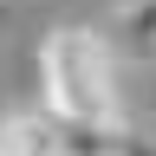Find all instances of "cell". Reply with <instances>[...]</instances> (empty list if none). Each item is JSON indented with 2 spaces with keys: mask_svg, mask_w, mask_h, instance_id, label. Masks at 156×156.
Returning a JSON list of instances; mask_svg holds the SVG:
<instances>
[{
  "mask_svg": "<svg viewBox=\"0 0 156 156\" xmlns=\"http://www.w3.org/2000/svg\"><path fill=\"white\" fill-rule=\"evenodd\" d=\"M111 156H156V136H143V130H117V136H111Z\"/></svg>",
  "mask_w": 156,
  "mask_h": 156,
  "instance_id": "cell-4",
  "label": "cell"
},
{
  "mask_svg": "<svg viewBox=\"0 0 156 156\" xmlns=\"http://www.w3.org/2000/svg\"><path fill=\"white\" fill-rule=\"evenodd\" d=\"M104 46L117 52V65H156V0H117Z\"/></svg>",
  "mask_w": 156,
  "mask_h": 156,
  "instance_id": "cell-2",
  "label": "cell"
},
{
  "mask_svg": "<svg viewBox=\"0 0 156 156\" xmlns=\"http://www.w3.org/2000/svg\"><path fill=\"white\" fill-rule=\"evenodd\" d=\"M0 156H65V136L46 111H13L0 117Z\"/></svg>",
  "mask_w": 156,
  "mask_h": 156,
  "instance_id": "cell-3",
  "label": "cell"
},
{
  "mask_svg": "<svg viewBox=\"0 0 156 156\" xmlns=\"http://www.w3.org/2000/svg\"><path fill=\"white\" fill-rule=\"evenodd\" d=\"M39 85L46 117L78 130H124V78L98 26H52L39 39Z\"/></svg>",
  "mask_w": 156,
  "mask_h": 156,
  "instance_id": "cell-1",
  "label": "cell"
}]
</instances>
